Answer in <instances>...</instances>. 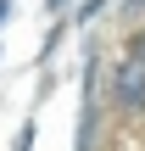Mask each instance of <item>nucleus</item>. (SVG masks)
<instances>
[{
    "label": "nucleus",
    "mask_w": 145,
    "mask_h": 151,
    "mask_svg": "<svg viewBox=\"0 0 145 151\" xmlns=\"http://www.w3.org/2000/svg\"><path fill=\"white\" fill-rule=\"evenodd\" d=\"M106 95H112V106L117 112H145V62L134 56H123V62H112V73H106Z\"/></svg>",
    "instance_id": "f257e3e1"
},
{
    "label": "nucleus",
    "mask_w": 145,
    "mask_h": 151,
    "mask_svg": "<svg viewBox=\"0 0 145 151\" xmlns=\"http://www.w3.org/2000/svg\"><path fill=\"white\" fill-rule=\"evenodd\" d=\"M101 11H106V0H84V6H78V17H73V22H89V17H101Z\"/></svg>",
    "instance_id": "7ed1b4c3"
},
{
    "label": "nucleus",
    "mask_w": 145,
    "mask_h": 151,
    "mask_svg": "<svg viewBox=\"0 0 145 151\" xmlns=\"http://www.w3.org/2000/svg\"><path fill=\"white\" fill-rule=\"evenodd\" d=\"M145 11V0H123V17H140Z\"/></svg>",
    "instance_id": "39448f33"
},
{
    "label": "nucleus",
    "mask_w": 145,
    "mask_h": 151,
    "mask_svg": "<svg viewBox=\"0 0 145 151\" xmlns=\"http://www.w3.org/2000/svg\"><path fill=\"white\" fill-rule=\"evenodd\" d=\"M45 6H50V11H61V6H67V0H45Z\"/></svg>",
    "instance_id": "423d86ee"
},
{
    "label": "nucleus",
    "mask_w": 145,
    "mask_h": 151,
    "mask_svg": "<svg viewBox=\"0 0 145 151\" xmlns=\"http://www.w3.org/2000/svg\"><path fill=\"white\" fill-rule=\"evenodd\" d=\"M129 56H134V62H145V28H134V34H129Z\"/></svg>",
    "instance_id": "20e7f679"
},
{
    "label": "nucleus",
    "mask_w": 145,
    "mask_h": 151,
    "mask_svg": "<svg viewBox=\"0 0 145 151\" xmlns=\"http://www.w3.org/2000/svg\"><path fill=\"white\" fill-rule=\"evenodd\" d=\"M11 151H34V118L17 129V140H11Z\"/></svg>",
    "instance_id": "f03ea898"
},
{
    "label": "nucleus",
    "mask_w": 145,
    "mask_h": 151,
    "mask_svg": "<svg viewBox=\"0 0 145 151\" xmlns=\"http://www.w3.org/2000/svg\"><path fill=\"white\" fill-rule=\"evenodd\" d=\"M6 11H11V0H0V22H6Z\"/></svg>",
    "instance_id": "0eeeda50"
}]
</instances>
